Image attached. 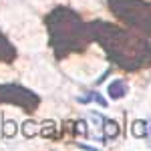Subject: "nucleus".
Here are the masks:
<instances>
[{
  "instance_id": "nucleus-8",
  "label": "nucleus",
  "mask_w": 151,
  "mask_h": 151,
  "mask_svg": "<svg viewBox=\"0 0 151 151\" xmlns=\"http://www.w3.org/2000/svg\"><path fill=\"white\" fill-rule=\"evenodd\" d=\"M147 127H149V121H135V123H133V129H131V133H133L137 139H143V137L147 139V137H149V129H147Z\"/></svg>"
},
{
  "instance_id": "nucleus-4",
  "label": "nucleus",
  "mask_w": 151,
  "mask_h": 151,
  "mask_svg": "<svg viewBox=\"0 0 151 151\" xmlns=\"http://www.w3.org/2000/svg\"><path fill=\"white\" fill-rule=\"evenodd\" d=\"M0 103H12L16 107L26 109V111H35L40 103V99L30 89H24L20 85L8 83V85H0Z\"/></svg>"
},
{
  "instance_id": "nucleus-2",
  "label": "nucleus",
  "mask_w": 151,
  "mask_h": 151,
  "mask_svg": "<svg viewBox=\"0 0 151 151\" xmlns=\"http://www.w3.org/2000/svg\"><path fill=\"white\" fill-rule=\"evenodd\" d=\"M48 32H50V47L58 58L67 57L75 50H81L91 40V28L79 18L77 12L70 8L58 6L47 18Z\"/></svg>"
},
{
  "instance_id": "nucleus-1",
  "label": "nucleus",
  "mask_w": 151,
  "mask_h": 151,
  "mask_svg": "<svg viewBox=\"0 0 151 151\" xmlns=\"http://www.w3.org/2000/svg\"><path fill=\"white\" fill-rule=\"evenodd\" d=\"M89 28H91V38L101 42L109 58L117 63L121 69L133 70L141 67L143 60H147V55H149L147 38L143 40L131 30H123L109 22H91Z\"/></svg>"
},
{
  "instance_id": "nucleus-6",
  "label": "nucleus",
  "mask_w": 151,
  "mask_h": 151,
  "mask_svg": "<svg viewBox=\"0 0 151 151\" xmlns=\"http://www.w3.org/2000/svg\"><path fill=\"white\" fill-rule=\"evenodd\" d=\"M107 93L111 99H123L125 95H127V83L123 81V79H115L113 83H109V87H107Z\"/></svg>"
},
{
  "instance_id": "nucleus-3",
  "label": "nucleus",
  "mask_w": 151,
  "mask_h": 151,
  "mask_svg": "<svg viewBox=\"0 0 151 151\" xmlns=\"http://www.w3.org/2000/svg\"><path fill=\"white\" fill-rule=\"evenodd\" d=\"M109 8L115 16L123 18L129 26L147 32L149 30V2L145 0H109Z\"/></svg>"
},
{
  "instance_id": "nucleus-5",
  "label": "nucleus",
  "mask_w": 151,
  "mask_h": 151,
  "mask_svg": "<svg viewBox=\"0 0 151 151\" xmlns=\"http://www.w3.org/2000/svg\"><path fill=\"white\" fill-rule=\"evenodd\" d=\"M16 58V48L12 47V42L0 32V63H12Z\"/></svg>"
},
{
  "instance_id": "nucleus-7",
  "label": "nucleus",
  "mask_w": 151,
  "mask_h": 151,
  "mask_svg": "<svg viewBox=\"0 0 151 151\" xmlns=\"http://www.w3.org/2000/svg\"><path fill=\"white\" fill-rule=\"evenodd\" d=\"M77 101L79 103H99L101 107H107V99H103L101 95L97 93V91H89V93H85L83 97H77Z\"/></svg>"
}]
</instances>
